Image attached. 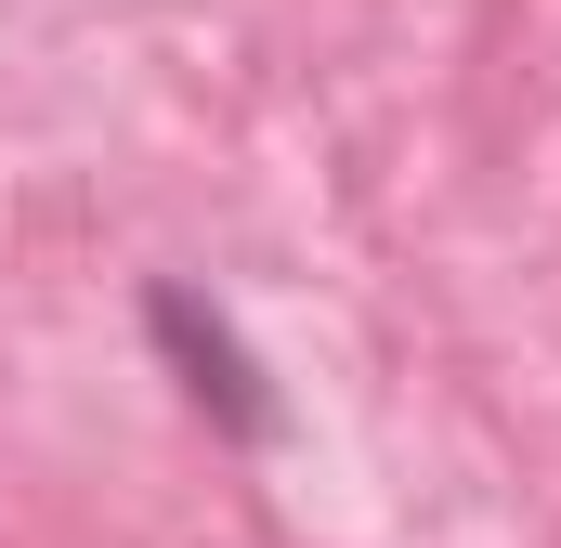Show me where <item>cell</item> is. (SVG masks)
<instances>
[{"label": "cell", "instance_id": "obj_1", "mask_svg": "<svg viewBox=\"0 0 561 548\" xmlns=\"http://www.w3.org/2000/svg\"><path fill=\"white\" fill-rule=\"evenodd\" d=\"M144 327H157V353L183 366V392L209 431H236V444H275V392H262V366H249V340L196 300V287H144Z\"/></svg>", "mask_w": 561, "mask_h": 548}]
</instances>
